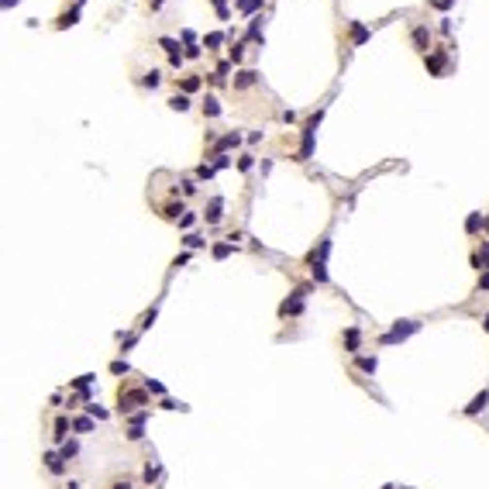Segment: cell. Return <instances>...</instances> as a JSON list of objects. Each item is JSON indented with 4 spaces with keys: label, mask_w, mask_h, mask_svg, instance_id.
I'll return each mask as SVG.
<instances>
[{
    "label": "cell",
    "mask_w": 489,
    "mask_h": 489,
    "mask_svg": "<svg viewBox=\"0 0 489 489\" xmlns=\"http://www.w3.org/2000/svg\"><path fill=\"white\" fill-rule=\"evenodd\" d=\"M238 169H241V172H248V169H252V155H241V162H238Z\"/></svg>",
    "instance_id": "cell-25"
},
{
    "label": "cell",
    "mask_w": 489,
    "mask_h": 489,
    "mask_svg": "<svg viewBox=\"0 0 489 489\" xmlns=\"http://www.w3.org/2000/svg\"><path fill=\"white\" fill-rule=\"evenodd\" d=\"M214 7L220 11V17H228V7H224V0H214Z\"/></svg>",
    "instance_id": "cell-31"
},
{
    "label": "cell",
    "mask_w": 489,
    "mask_h": 489,
    "mask_svg": "<svg viewBox=\"0 0 489 489\" xmlns=\"http://www.w3.org/2000/svg\"><path fill=\"white\" fill-rule=\"evenodd\" d=\"M486 331H489V314H486Z\"/></svg>",
    "instance_id": "cell-37"
},
{
    "label": "cell",
    "mask_w": 489,
    "mask_h": 489,
    "mask_svg": "<svg viewBox=\"0 0 489 489\" xmlns=\"http://www.w3.org/2000/svg\"><path fill=\"white\" fill-rule=\"evenodd\" d=\"M427 42H431L427 28H417V31H413V45H417V52H427Z\"/></svg>",
    "instance_id": "cell-10"
},
{
    "label": "cell",
    "mask_w": 489,
    "mask_h": 489,
    "mask_svg": "<svg viewBox=\"0 0 489 489\" xmlns=\"http://www.w3.org/2000/svg\"><path fill=\"white\" fill-rule=\"evenodd\" d=\"M193 90H200V76L193 72V76H183V93H193Z\"/></svg>",
    "instance_id": "cell-13"
},
{
    "label": "cell",
    "mask_w": 489,
    "mask_h": 489,
    "mask_svg": "<svg viewBox=\"0 0 489 489\" xmlns=\"http://www.w3.org/2000/svg\"><path fill=\"white\" fill-rule=\"evenodd\" d=\"M362 369H365V372H375V355H372V358H362Z\"/></svg>",
    "instance_id": "cell-26"
},
{
    "label": "cell",
    "mask_w": 489,
    "mask_h": 489,
    "mask_svg": "<svg viewBox=\"0 0 489 489\" xmlns=\"http://www.w3.org/2000/svg\"><path fill=\"white\" fill-rule=\"evenodd\" d=\"M66 24H76V11H69V14L59 17V28H66Z\"/></svg>",
    "instance_id": "cell-22"
},
{
    "label": "cell",
    "mask_w": 489,
    "mask_h": 489,
    "mask_svg": "<svg viewBox=\"0 0 489 489\" xmlns=\"http://www.w3.org/2000/svg\"><path fill=\"white\" fill-rule=\"evenodd\" d=\"M482 228H486V235H489V217H486V220H482Z\"/></svg>",
    "instance_id": "cell-35"
},
{
    "label": "cell",
    "mask_w": 489,
    "mask_h": 489,
    "mask_svg": "<svg viewBox=\"0 0 489 489\" xmlns=\"http://www.w3.org/2000/svg\"><path fill=\"white\" fill-rule=\"evenodd\" d=\"M238 141H241V135H238V131H231V135H224V138L217 141V152H224V148H235Z\"/></svg>",
    "instance_id": "cell-11"
},
{
    "label": "cell",
    "mask_w": 489,
    "mask_h": 489,
    "mask_svg": "<svg viewBox=\"0 0 489 489\" xmlns=\"http://www.w3.org/2000/svg\"><path fill=\"white\" fill-rule=\"evenodd\" d=\"M159 45L169 52V62H172V66H179V62H183V55H186V52H179V42H172V38H162Z\"/></svg>",
    "instance_id": "cell-5"
},
{
    "label": "cell",
    "mask_w": 489,
    "mask_h": 489,
    "mask_svg": "<svg viewBox=\"0 0 489 489\" xmlns=\"http://www.w3.org/2000/svg\"><path fill=\"white\" fill-rule=\"evenodd\" d=\"M145 400H148V396H145V389H128V393L121 389V400H118L121 406H118V410H121V413H124V410H135V406H141Z\"/></svg>",
    "instance_id": "cell-3"
},
{
    "label": "cell",
    "mask_w": 489,
    "mask_h": 489,
    "mask_svg": "<svg viewBox=\"0 0 489 489\" xmlns=\"http://www.w3.org/2000/svg\"><path fill=\"white\" fill-rule=\"evenodd\" d=\"M169 107H172V110H186V107H190V97H186V93H176V97L169 100Z\"/></svg>",
    "instance_id": "cell-15"
},
{
    "label": "cell",
    "mask_w": 489,
    "mask_h": 489,
    "mask_svg": "<svg viewBox=\"0 0 489 489\" xmlns=\"http://www.w3.org/2000/svg\"><path fill=\"white\" fill-rule=\"evenodd\" d=\"M241 7H245V11H255V7H262V0H241Z\"/></svg>",
    "instance_id": "cell-27"
},
{
    "label": "cell",
    "mask_w": 489,
    "mask_h": 489,
    "mask_svg": "<svg viewBox=\"0 0 489 489\" xmlns=\"http://www.w3.org/2000/svg\"><path fill=\"white\" fill-rule=\"evenodd\" d=\"M231 255V245H214V258H228Z\"/></svg>",
    "instance_id": "cell-19"
},
{
    "label": "cell",
    "mask_w": 489,
    "mask_h": 489,
    "mask_svg": "<svg viewBox=\"0 0 489 489\" xmlns=\"http://www.w3.org/2000/svg\"><path fill=\"white\" fill-rule=\"evenodd\" d=\"M66 455H55V451H49V455H45V465H49V472H55V475H62L66 472Z\"/></svg>",
    "instance_id": "cell-7"
},
{
    "label": "cell",
    "mask_w": 489,
    "mask_h": 489,
    "mask_svg": "<svg viewBox=\"0 0 489 489\" xmlns=\"http://www.w3.org/2000/svg\"><path fill=\"white\" fill-rule=\"evenodd\" d=\"M424 62H427V69L434 72V76H441V72H444V52H434V55H424Z\"/></svg>",
    "instance_id": "cell-6"
},
{
    "label": "cell",
    "mask_w": 489,
    "mask_h": 489,
    "mask_svg": "<svg viewBox=\"0 0 489 489\" xmlns=\"http://www.w3.org/2000/svg\"><path fill=\"white\" fill-rule=\"evenodd\" d=\"M279 314H283V317H296V314H304V289H296V293L286 300V304L279 307Z\"/></svg>",
    "instance_id": "cell-4"
},
{
    "label": "cell",
    "mask_w": 489,
    "mask_h": 489,
    "mask_svg": "<svg viewBox=\"0 0 489 489\" xmlns=\"http://www.w3.org/2000/svg\"><path fill=\"white\" fill-rule=\"evenodd\" d=\"M482 255H486V266H489V248H482Z\"/></svg>",
    "instance_id": "cell-36"
},
{
    "label": "cell",
    "mask_w": 489,
    "mask_h": 489,
    "mask_svg": "<svg viewBox=\"0 0 489 489\" xmlns=\"http://www.w3.org/2000/svg\"><path fill=\"white\" fill-rule=\"evenodd\" d=\"M417 331H421V324H417V320H400L389 334H383V345H396V341H403V337L417 334Z\"/></svg>",
    "instance_id": "cell-2"
},
{
    "label": "cell",
    "mask_w": 489,
    "mask_h": 489,
    "mask_svg": "<svg viewBox=\"0 0 489 489\" xmlns=\"http://www.w3.org/2000/svg\"><path fill=\"white\" fill-rule=\"evenodd\" d=\"M486 403H489V393L482 389V393H479V396H475V400H472V403L465 406V413H469V417H472V413H479V410H486Z\"/></svg>",
    "instance_id": "cell-9"
},
{
    "label": "cell",
    "mask_w": 489,
    "mask_h": 489,
    "mask_svg": "<svg viewBox=\"0 0 489 489\" xmlns=\"http://www.w3.org/2000/svg\"><path fill=\"white\" fill-rule=\"evenodd\" d=\"M358 337H362V334H358V327H348V331H345V341H348V348H352V352L358 348Z\"/></svg>",
    "instance_id": "cell-17"
},
{
    "label": "cell",
    "mask_w": 489,
    "mask_h": 489,
    "mask_svg": "<svg viewBox=\"0 0 489 489\" xmlns=\"http://www.w3.org/2000/svg\"><path fill=\"white\" fill-rule=\"evenodd\" d=\"M203 114H210V118H217V114H220V103H217L214 97H207V100H203Z\"/></svg>",
    "instance_id": "cell-16"
},
{
    "label": "cell",
    "mask_w": 489,
    "mask_h": 489,
    "mask_svg": "<svg viewBox=\"0 0 489 489\" xmlns=\"http://www.w3.org/2000/svg\"><path fill=\"white\" fill-rule=\"evenodd\" d=\"M220 210H224V200H220V197H214V200H210V207L203 210V217H207L210 224H217V220H220Z\"/></svg>",
    "instance_id": "cell-8"
},
{
    "label": "cell",
    "mask_w": 489,
    "mask_h": 489,
    "mask_svg": "<svg viewBox=\"0 0 489 489\" xmlns=\"http://www.w3.org/2000/svg\"><path fill=\"white\" fill-rule=\"evenodd\" d=\"M327 252H331V241H327V238L320 241L317 252H310V272H314L317 283H327V266H324V262H327Z\"/></svg>",
    "instance_id": "cell-1"
},
{
    "label": "cell",
    "mask_w": 489,
    "mask_h": 489,
    "mask_svg": "<svg viewBox=\"0 0 489 489\" xmlns=\"http://www.w3.org/2000/svg\"><path fill=\"white\" fill-rule=\"evenodd\" d=\"M76 451H80V444H76V441H69V444H62V455H66V458H72V455H76Z\"/></svg>",
    "instance_id": "cell-21"
},
{
    "label": "cell",
    "mask_w": 489,
    "mask_h": 489,
    "mask_svg": "<svg viewBox=\"0 0 489 489\" xmlns=\"http://www.w3.org/2000/svg\"><path fill=\"white\" fill-rule=\"evenodd\" d=\"M214 176V166H200V179H210Z\"/></svg>",
    "instance_id": "cell-30"
},
{
    "label": "cell",
    "mask_w": 489,
    "mask_h": 489,
    "mask_svg": "<svg viewBox=\"0 0 489 489\" xmlns=\"http://www.w3.org/2000/svg\"><path fill=\"white\" fill-rule=\"evenodd\" d=\"M90 383H93V375H83V379H76V389H86Z\"/></svg>",
    "instance_id": "cell-29"
},
{
    "label": "cell",
    "mask_w": 489,
    "mask_h": 489,
    "mask_svg": "<svg viewBox=\"0 0 489 489\" xmlns=\"http://www.w3.org/2000/svg\"><path fill=\"white\" fill-rule=\"evenodd\" d=\"M193 224H197V214H183L179 217V228H193Z\"/></svg>",
    "instance_id": "cell-20"
},
{
    "label": "cell",
    "mask_w": 489,
    "mask_h": 489,
    "mask_svg": "<svg viewBox=\"0 0 489 489\" xmlns=\"http://www.w3.org/2000/svg\"><path fill=\"white\" fill-rule=\"evenodd\" d=\"M258 76H255V72L252 69H245V72H238V80H235V86H252Z\"/></svg>",
    "instance_id": "cell-14"
},
{
    "label": "cell",
    "mask_w": 489,
    "mask_h": 489,
    "mask_svg": "<svg viewBox=\"0 0 489 489\" xmlns=\"http://www.w3.org/2000/svg\"><path fill=\"white\" fill-rule=\"evenodd\" d=\"M145 86H152V90L159 86V72H155V69H152V72H148V76H145Z\"/></svg>",
    "instance_id": "cell-23"
},
{
    "label": "cell",
    "mask_w": 489,
    "mask_h": 489,
    "mask_svg": "<svg viewBox=\"0 0 489 489\" xmlns=\"http://www.w3.org/2000/svg\"><path fill=\"white\" fill-rule=\"evenodd\" d=\"M145 389H152V393H159V396L166 393V386H162V383H152V379H148V383H145Z\"/></svg>",
    "instance_id": "cell-24"
},
{
    "label": "cell",
    "mask_w": 489,
    "mask_h": 489,
    "mask_svg": "<svg viewBox=\"0 0 489 489\" xmlns=\"http://www.w3.org/2000/svg\"><path fill=\"white\" fill-rule=\"evenodd\" d=\"M110 489H131V482H114Z\"/></svg>",
    "instance_id": "cell-33"
},
{
    "label": "cell",
    "mask_w": 489,
    "mask_h": 489,
    "mask_svg": "<svg viewBox=\"0 0 489 489\" xmlns=\"http://www.w3.org/2000/svg\"><path fill=\"white\" fill-rule=\"evenodd\" d=\"M90 413H93L97 421H103V417H107V410H103V406H90Z\"/></svg>",
    "instance_id": "cell-28"
},
{
    "label": "cell",
    "mask_w": 489,
    "mask_h": 489,
    "mask_svg": "<svg viewBox=\"0 0 489 489\" xmlns=\"http://www.w3.org/2000/svg\"><path fill=\"white\" fill-rule=\"evenodd\" d=\"M431 4H434V7H441V11H444V7H448V4H451V0H431Z\"/></svg>",
    "instance_id": "cell-32"
},
{
    "label": "cell",
    "mask_w": 489,
    "mask_h": 489,
    "mask_svg": "<svg viewBox=\"0 0 489 489\" xmlns=\"http://www.w3.org/2000/svg\"><path fill=\"white\" fill-rule=\"evenodd\" d=\"M352 42H355V45L369 42V28H362V24H352Z\"/></svg>",
    "instance_id": "cell-12"
},
{
    "label": "cell",
    "mask_w": 489,
    "mask_h": 489,
    "mask_svg": "<svg viewBox=\"0 0 489 489\" xmlns=\"http://www.w3.org/2000/svg\"><path fill=\"white\" fill-rule=\"evenodd\" d=\"M76 431H80V434L93 431V421H90V417H80V421H76Z\"/></svg>",
    "instance_id": "cell-18"
},
{
    "label": "cell",
    "mask_w": 489,
    "mask_h": 489,
    "mask_svg": "<svg viewBox=\"0 0 489 489\" xmlns=\"http://www.w3.org/2000/svg\"><path fill=\"white\" fill-rule=\"evenodd\" d=\"M162 4H166V0H148V7H152V11H155V7H162Z\"/></svg>",
    "instance_id": "cell-34"
}]
</instances>
